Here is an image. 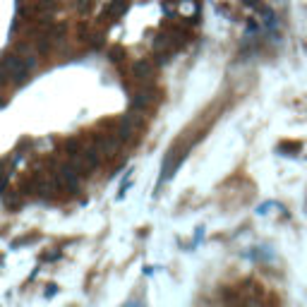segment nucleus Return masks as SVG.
<instances>
[{
	"label": "nucleus",
	"instance_id": "f257e3e1",
	"mask_svg": "<svg viewBox=\"0 0 307 307\" xmlns=\"http://www.w3.org/2000/svg\"><path fill=\"white\" fill-rule=\"evenodd\" d=\"M2 68L10 72V77L22 84V82H27V77H29V68H27V63L22 60V55H5L2 58Z\"/></svg>",
	"mask_w": 307,
	"mask_h": 307
},
{
	"label": "nucleus",
	"instance_id": "f03ea898",
	"mask_svg": "<svg viewBox=\"0 0 307 307\" xmlns=\"http://www.w3.org/2000/svg\"><path fill=\"white\" fill-rule=\"evenodd\" d=\"M135 77L139 79V82H149L151 77H154V65L151 63H146V60H139V63H135Z\"/></svg>",
	"mask_w": 307,
	"mask_h": 307
},
{
	"label": "nucleus",
	"instance_id": "7ed1b4c3",
	"mask_svg": "<svg viewBox=\"0 0 307 307\" xmlns=\"http://www.w3.org/2000/svg\"><path fill=\"white\" fill-rule=\"evenodd\" d=\"M151 103H154V91L151 89H144L132 96V106H135V108H146V106H151Z\"/></svg>",
	"mask_w": 307,
	"mask_h": 307
},
{
	"label": "nucleus",
	"instance_id": "20e7f679",
	"mask_svg": "<svg viewBox=\"0 0 307 307\" xmlns=\"http://www.w3.org/2000/svg\"><path fill=\"white\" fill-rule=\"evenodd\" d=\"M125 10H127V0H118V2L110 5V12H113V15H123Z\"/></svg>",
	"mask_w": 307,
	"mask_h": 307
},
{
	"label": "nucleus",
	"instance_id": "39448f33",
	"mask_svg": "<svg viewBox=\"0 0 307 307\" xmlns=\"http://www.w3.org/2000/svg\"><path fill=\"white\" fill-rule=\"evenodd\" d=\"M89 7V0H79V10H87Z\"/></svg>",
	"mask_w": 307,
	"mask_h": 307
},
{
	"label": "nucleus",
	"instance_id": "423d86ee",
	"mask_svg": "<svg viewBox=\"0 0 307 307\" xmlns=\"http://www.w3.org/2000/svg\"><path fill=\"white\" fill-rule=\"evenodd\" d=\"M2 103H5V101H2V96H0V108H2Z\"/></svg>",
	"mask_w": 307,
	"mask_h": 307
}]
</instances>
